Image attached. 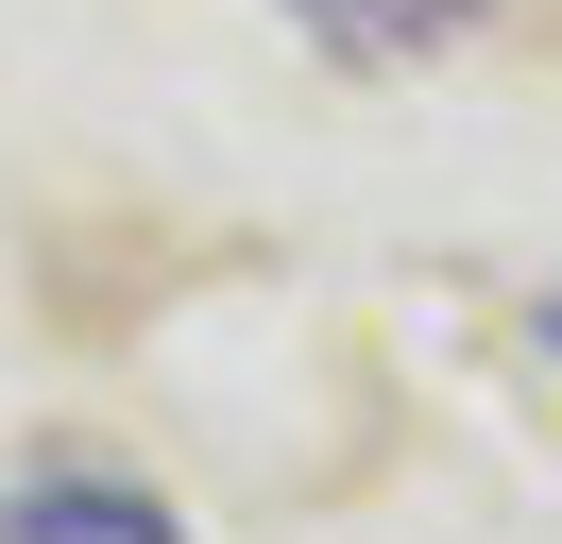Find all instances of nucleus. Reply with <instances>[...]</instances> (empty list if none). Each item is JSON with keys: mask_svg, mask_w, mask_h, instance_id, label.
Returning <instances> with one entry per match:
<instances>
[{"mask_svg": "<svg viewBox=\"0 0 562 544\" xmlns=\"http://www.w3.org/2000/svg\"><path fill=\"white\" fill-rule=\"evenodd\" d=\"M307 34H341L358 68H409V52H443V34H477V0H290Z\"/></svg>", "mask_w": 562, "mask_h": 544, "instance_id": "obj_2", "label": "nucleus"}, {"mask_svg": "<svg viewBox=\"0 0 562 544\" xmlns=\"http://www.w3.org/2000/svg\"><path fill=\"white\" fill-rule=\"evenodd\" d=\"M546 340H562V324H546Z\"/></svg>", "mask_w": 562, "mask_h": 544, "instance_id": "obj_3", "label": "nucleus"}, {"mask_svg": "<svg viewBox=\"0 0 562 544\" xmlns=\"http://www.w3.org/2000/svg\"><path fill=\"white\" fill-rule=\"evenodd\" d=\"M0 544H188L154 494H120V476H18L0 494Z\"/></svg>", "mask_w": 562, "mask_h": 544, "instance_id": "obj_1", "label": "nucleus"}]
</instances>
